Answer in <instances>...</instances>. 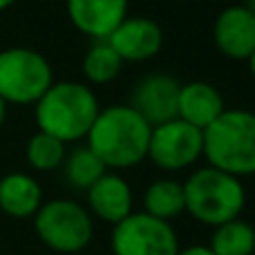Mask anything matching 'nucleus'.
Masks as SVG:
<instances>
[{"instance_id":"obj_1","label":"nucleus","mask_w":255,"mask_h":255,"mask_svg":"<svg viewBox=\"0 0 255 255\" xmlns=\"http://www.w3.org/2000/svg\"><path fill=\"white\" fill-rule=\"evenodd\" d=\"M152 126L132 106H110L99 110L88 132V148L106 168L126 170L148 159Z\"/></svg>"},{"instance_id":"obj_2","label":"nucleus","mask_w":255,"mask_h":255,"mask_svg":"<svg viewBox=\"0 0 255 255\" xmlns=\"http://www.w3.org/2000/svg\"><path fill=\"white\" fill-rule=\"evenodd\" d=\"M34 106L38 130L56 136L63 143L85 139L101 110L97 94L76 81L52 83Z\"/></svg>"},{"instance_id":"obj_3","label":"nucleus","mask_w":255,"mask_h":255,"mask_svg":"<svg viewBox=\"0 0 255 255\" xmlns=\"http://www.w3.org/2000/svg\"><path fill=\"white\" fill-rule=\"evenodd\" d=\"M208 166L233 177L255 175V112L224 110L204 130V154Z\"/></svg>"},{"instance_id":"obj_4","label":"nucleus","mask_w":255,"mask_h":255,"mask_svg":"<svg viewBox=\"0 0 255 255\" xmlns=\"http://www.w3.org/2000/svg\"><path fill=\"white\" fill-rule=\"evenodd\" d=\"M186 211L206 226H220L242 215L247 204V190L240 177L220 168H199L184 184Z\"/></svg>"},{"instance_id":"obj_5","label":"nucleus","mask_w":255,"mask_h":255,"mask_svg":"<svg viewBox=\"0 0 255 255\" xmlns=\"http://www.w3.org/2000/svg\"><path fill=\"white\" fill-rule=\"evenodd\" d=\"M38 240L56 253L76 255L90 244L94 233L92 215L74 199H49L34 215Z\"/></svg>"},{"instance_id":"obj_6","label":"nucleus","mask_w":255,"mask_h":255,"mask_svg":"<svg viewBox=\"0 0 255 255\" xmlns=\"http://www.w3.org/2000/svg\"><path fill=\"white\" fill-rule=\"evenodd\" d=\"M52 83V65L40 52L29 47H9L0 52V97L7 103H36Z\"/></svg>"},{"instance_id":"obj_7","label":"nucleus","mask_w":255,"mask_h":255,"mask_svg":"<svg viewBox=\"0 0 255 255\" xmlns=\"http://www.w3.org/2000/svg\"><path fill=\"white\" fill-rule=\"evenodd\" d=\"M179 240L170 222L132 211L126 220L115 224L112 253L115 255H177Z\"/></svg>"},{"instance_id":"obj_8","label":"nucleus","mask_w":255,"mask_h":255,"mask_svg":"<svg viewBox=\"0 0 255 255\" xmlns=\"http://www.w3.org/2000/svg\"><path fill=\"white\" fill-rule=\"evenodd\" d=\"M204 154V130L184 119H170L152 128L148 159L161 170H184Z\"/></svg>"},{"instance_id":"obj_9","label":"nucleus","mask_w":255,"mask_h":255,"mask_svg":"<svg viewBox=\"0 0 255 255\" xmlns=\"http://www.w3.org/2000/svg\"><path fill=\"white\" fill-rule=\"evenodd\" d=\"M179 90L181 85L177 83V79H172L170 74H163V72H154L136 83L128 106L134 108L154 128L170 119H177Z\"/></svg>"},{"instance_id":"obj_10","label":"nucleus","mask_w":255,"mask_h":255,"mask_svg":"<svg viewBox=\"0 0 255 255\" xmlns=\"http://www.w3.org/2000/svg\"><path fill=\"white\" fill-rule=\"evenodd\" d=\"M106 40L115 47L124 63H143L159 54L163 45V31L150 18L126 16Z\"/></svg>"},{"instance_id":"obj_11","label":"nucleus","mask_w":255,"mask_h":255,"mask_svg":"<svg viewBox=\"0 0 255 255\" xmlns=\"http://www.w3.org/2000/svg\"><path fill=\"white\" fill-rule=\"evenodd\" d=\"M213 40L231 61H247L255 49V13L244 4L226 7L213 25Z\"/></svg>"},{"instance_id":"obj_12","label":"nucleus","mask_w":255,"mask_h":255,"mask_svg":"<svg viewBox=\"0 0 255 255\" xmlns=\"http://www.w3.org/2000/svg\"><path fill=\"white\" fill-rule=\"evenodd\" d=\"M67 16L81 34L108 38L128 16V0H65Z\"/></svg>"},{"instance_id":"obj_13","label":"nucleus","mask_w":255,"mask_h":255,"mask_svg":"<svg viewBox=\"0 0 255 255\" xmlns=\"http://www.w3.org/2000/svg\"><path fill=\"white\" fill-rule=\"evenodd\" d=\"M88 202L99 220L115 226L132 213V188L121 175L106 172L88 188Z\"/></svg>"},{"instance_id":"obj_14","label":"nucleus","mask_w":255,"mask_h":255,"mask_svg":"<svg viewBox=\"0 0 255 255\" xmlns=\"http://www.w3.org/2000/svg\"><path fill=\"white\" fill-rule=\"evenodd\" d=\"M224 110V99L215 85L206 83V81H190V83L181 85L177 117L188 121L190 126L206 130Z\"/></svg>"},{"instance_id":"obj_15","label":"nucleus","mask_w":255,"mask_h":255,"mask_svg":"<svg viewBox=\"0 0 255 255\" xmlns=\"http://www.w3.org/2000/svg\"><path fill=\"white\" fill-rule=\"evenodd\" d=\"M43 206V188L27 172H9L0 177V211L13 220L34 217Z\"/></svg>"},{"instance_id":"obj_16","label":"nucleus","mask_w":255,"mask_h":255,"mask_svg":"<svg viewBox=\"0 0 255 255\" xmlns=\"http://www.w3.org/2000/svg\"><path fill=\"white\" fill-rule=\"evenodd\" d=\"M143 211L163 222H172L186 211L184 184L175 179H157L145 188Z\"/></svg>"},{"instance_id":"obj_17","label":"nucleus","mask_w":255,"mask_h":255,"mask_svg":"<svg viewBox=\"0 0 255 255\" xmlns=\"http://www.w3.org/2000/svg\"><path fill=\"white\" fill-rule=\"evenodd\" d=\"M211 251L215 255H253L255 229L240 217L215 226V233L211 238Z\"/></svg>"},{"instance_id":"obj_18","label":"nucleus","mask_w":255,"mask_h":255,"mask_svg":"<svg viewBox=\"0 0 255 255\" xmlns=\"http://www.w3.org/2000/svg\"><path fill=\"white\" fill-rule=\"evenodd\" d=\"M121 67H124V61H121V56L115 52V47L106 38L97 40L83 58L85 79L97 85H106L110 81H115L119 76Z\"/></svg>"},{"instance_id":"obj_19","label":"nucleus","mask_w":255,"mask_h":255,"mask_svg":"<svg viewBox=\"0 0 255 255\" xmlns=\"http://www.w3.org/2000/svg\"><path fill=\"white\" fill-rule=\"evenodd\" d=\"M65 177L70 181V186H74L76 190H88L94 181H99L108 172L106 163L88 148H76L72 154H65Z\"/></svg>"},{"instance_id":"obj_20","label":"nucleus","mask_w":255,"mask_h":255,"mask_svg":"<svg viewBox=\"0 0 255 255\" xmlns=\"http://www.w3.org/2000/svg\"><path fill=\"white\" fill-rule=\"evenodd\" d=\"M65 145L67 143H63L61 139L38 130L27 141V150H25L27 163H29L34 170H40V172L56 170V168H61L63 161H65V154H67Z\"/></svg>"},{"instance_id":"obj_21","label":"nucleus","mask_w":255,"mask_h":255,"mask_svg":"<svg viewBox=\"0 0 255 255\" xmlns=\"http://www.w3.org/2000/svg\"><path fill=\"white\" fill-rule=\"evenodd\" d=\"M177 255H215L211 251V247H204V244H193V247L179 249Z\"/></svg>"},{"instance_id":"obj_22","label":"nucleus","mask_w":255,"mask_h":255,"mask_svg":"<svg viewBox=\"0 0 255 255\" xmlns=\"http://www.w3.org/2000/svg\"><path fill=\"white\" fill-rule=\"evenodd\" d=\"M7 106L9 103L4 101L2 97H0V128H2V124H4V119H7Z\"/></svg>"},{"instance_id":"obj_23","label":"nucleus","mask_w":255,"mask_h":255,"mask_svg":"<svg viewBox=\"0 0 255 255\" xmlns=\"http://www.w3.org/2000/svg\"><path fill=\"white\" fill-rule=\"evenodd\" d=\"M247 61H249V70H251V74H253V79H255V49L251 52V56H249Z\"/></svg>"},{"instance_id":"obj_24","label":"nucleus","mask_w":255,"mask_h":255,"mask_svg":"<svg viewBox=\"0 0 255 255\" xmlns=\"http://www.w3.org/2000/svg\"><path fill=\"white\" fill-rule=\"evenodd\" d=\"M13 2H16V0H0V11H4V9H9Z\"/></svg>"},{"instance_id":"obj_25","label":"nucleus","mask_w":255,"mask_h":255,"mask_svg":"<svg viewBox=\"0 0 255 255\" xmlns=\"http://www.w3.org/2000/svg\"><path fill=\"white\" fill-rule=\"evenodd\" d=\"M244 7H247L251 13H255V0H247V4H244Z\"/></svg>"}]
</instances>
